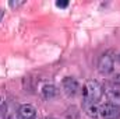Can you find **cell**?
<instances>
[{
	"instance_id": "obj_1",
	"label": "cell",
	"mask_w": 120,
	"mask_h": 119,
	"mask_svg": "<svg viewBox=\"0 0 120 119\" xmlns=\"http://www.w3.org/2000/svg\"><path fill=\"white\" fill-rule=\"evenodd\" d=\"M103 95V88L102 86L95 81V80H88L84 87H82V99L84 104H96Z\"/></svg>"
},
{
	"instance_id": "obj_2",
	"label": "cell",
	"mask_w": 120,
	"mask_h": 119,
	"mask_svg": "<svg viewBox=\"0 0 120 119\" xmlns=\"http://www.w3.org/2000/svg\"><path fill=\"white\" fill-rule=\"evenodd\" d=\"M98 70L101 74L106 76V74H110L113 70H115V58L112 55V52H105L98 62Z\"/></svg>"
},
{
	"instance_id": "obj_3",
	"label": "cell",
	"mask_w": 120,
	"mask_h": 119,
	"mask_svg": "<svg viewBox=\"0 0 120 119\" xmlns=\"http://www.w3.org/2000/svg\"><path fill=\"white\" fill-rule=\"evenodd\" d=\"M99 115L103 119H119L120 118V107L106 102L99 107Z\"/></svg>"
},
{
	"instance_id": "obj_4",
	"label": "cell",
	"mask_w": 120,
	"mask_h": 119,
	"mask_svg": "<svg viewBox=\"0 0 120 119\" xmlns=\"http://www.w3.org/2000/svg\"><path fill=\"white\" fill-rule=\"evenodd\" d=\"M61 86L67 95H75L80 91V84L74 77H64L61 81Z\"/></svg>"
},
{
	"instance_id": "obj_5",
	"label": "cell",
	"mask_w": 120,
	"mask_h": 119,
	"mask_svg": "<svg viewBox=\"0 0 120 119\" xmlns=\"http://www.w3.org/2000/svg\"><path fill=\"white\" fill-rule=\"evenodd\" d=\"M18 116L21 119H35L36 118V109L31 104H24L18 108Z\"/></svg>"
},
{
	"instance_id": "obj_6",
	"label": "cell",
	"mask_w": 120,
	"mask_h": 119,
	"mask_svg": "<svg viewBox=\"0 0 120 119\" xmlns=\"http://www.w3.org/2000/svg\"><path fill=\"white\" fill-rule=\"evenodd\" d=\"M105 94H106V98L110 104H115V105L120 107V88L115 87V86L108 87V88H105Z\"/></svg>"
},
{
	"instance_id": "obj_7",
	"label": "cell",
	"mask_w": 120,
	"mask_h": 119,
	"mask_svg": "<svg viewBox=\"0 0 120 119\" xmlns=\"http://www.w3.org/2000/svg\"><path fill=\"white\" fill-rule=\"evenodd\" d=\"M42 95H43V98H46V99H52V98H55L56 95H57V88H56V86H53V84H45L43 87H42Z\"/></svg>"
},
{
	"instance_id": "obj_8",
	"label": "cell",
	"mask_w": 120,
	"mask_h": 119,
	"mask_svg": "<svg viewBox=\"0 0 120 119\" xmlns=\"http://www.w3.org/2000/svg\"><path fill=\"white\" fill-rule=\"evenodd\" d=\"M84 109L91 118H96L99 115V107L96 104H84Z\"/></svg>"
},
{
	"instance_id": "obj_9",
	"label": "cell",
	"mask_w": 120,
	"mask_h": 119,
	"mask_svg": "<svg viewBox=\"0 0 120 119\" xmlns=\"http://www.w3.org/2000/svg\"><path fill=\"white\" fill-rule=\"evenodd\" d=\"M24 3H25V1H10L8 6L13 7V8H17V7H20V6H22Z\"/></svg>"
},
{
	"instance_id": "obj_10",
	"label": "cell",
	"mask_w": 120,
	"mask_h": 119,
	"mask_svg": "<svg viewBox=\"0 0 120 119\" xmlns=\"http://www.w3.org/2000/svg\"><path fill=\"white\" fill-rule=\"evenodd\" d=\"M4 112H6V104H4V101L0 98V115H4Z\"/></svg>"
},
{
	"instance_id": "obj_11",
	"label": "cell",
	"mask_w": 120,
	"mask_h": 119,
	"mask_svg": "<svg viewBox=\"0 0 120 119\" xmlns=\"http://www.w3.org/2000/svg\"><path fill=\"white\" fill-rule=\"evenodd\" d=\"M113 83H115V84H120V73H117V74L115 76V79H113Z\"/></svg>"
},
{
	"instance_id": "obj_12",
	"label": "cell",
	"mask_w": 120,
	"mask_h": 119,
	"mask_svg": "<svg viewBox=\"0 0 120 119\" xmlns=\"http://www.w3.org/2000/svg\"><path fill=\"white\" fill-rule=\"evenodd\" d=\"M68 1H57V7H67Z\"/></svg>"
},
{
	"instance_id": "obj_13",
	"label": "cell",
	"mask_w": 120,
	"mask_h": 119,
	"mask_svg": "<svg viewBox=\"0 0 120 119\" xmlns=\"http://www.w3.org/2000/svg\"><path fill=\"white\" fill-rule=\"evenodd\" d=\"M116 60H117V63H120V53L116 56Z\"/></svg>"
},
{
	"instance_id": "obj_14",
	"label": "cell",
	"mask_w": 120,
	"mask_h": 119,
	"mask_svg": "<svg viewBox=\"0 0 120 119\" xmlns=\"http://www.w3.org/2000/svg\"><path fill=\"white\" fill-rule=\"evenodd\" d=\"M48 119H56V118H48Z\"/></svg>"
}]
</instances>
